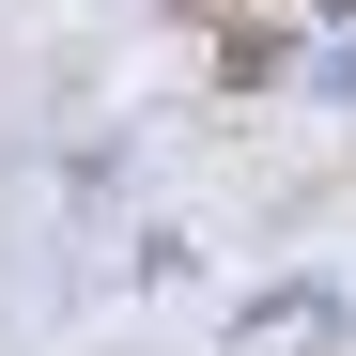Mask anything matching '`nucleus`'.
Here are the masks:
<instances>
[{
  "instance_id": "obj_1",
  "label": "nucleus",
  "mask_w": 356,
  "mask_h": 356,
  "mask_svg": "<svg viewBox=\"0 0 356 356\" xmlns=\"http://www.w3.org/2000/svg\"><path fill=\"white\" fill-rule=\"evenodd\" d=\"M341 16H356V0H341Z\"/></svg>"
}]
</instances>
